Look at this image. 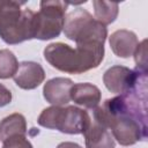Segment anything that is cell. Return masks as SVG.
Here are the masks:
<instances>
[{
	"mask_svg": "<svg viewBox=\"0 0 148 148\" xmlns=\"http://www.w3.org/2000/svg\"><path fill=\"white\" fill-rule=\"evenodd\" d=\"M44 58L61 72L81 74L98 67L104 58V44H79L73 49L64 43H52L44 49Z\"/></svg>",
	"mask_w": 148,
	"mask_h": 148,
	"instance_id": "cell-1",
	"label": "cell"
},
{
	"mask_svg": "<svg viewBox=\"0 0 148 148\" xmlns=\"http://www.w3.org/2000/svg\"><path fill=\"white\" fill-rule=\"evenodd\" d=\"M94 110V120L103 127L110 128L113 138L121 146H131L147 138L146 124L114 109L108 101Z\"/></svg>",
	"mask_w": 148,
	"mask_h": 148,
	"instance_id": "cell-2",
	"label": "cell"
},
{
	"mask_svg": "<svg viewBox=\"0 0 148 148\" xmlns=\"http://www.w3.org/2000/svg\"><path fill=\"white\" fill-rule=\"evenodd\" d=\"M25 2L6 1L0 13V37L7 44H18L35 38L36 13L21 7Z\"/></svg>",
	"mask_w": 148,
	"mask_h": 148,
	"instance_id": "cell-3",
	"label": "cell"
},
{
	"mask_svg": "<svg viewBox=\"0 0 148 148\" xmlns=\"http://www.w3.org/2000/svg\"><path fill=\"white\" fill-rule=\"evenodd\" d=\"M37 123L46 128L58 130L66 134H83L89 127L91 119L87 111L68 105V106H50L42 111Z\"/></svg>",
	"mask_w": 148,
	"mask_h": 148,
	"instance_id": "cell-4",
	"label": "cell"
},
{
	"mask_svg": "<svg viewBox=\"0 0 148 148\" xmlns=\"http://www.w3.org/2000/svg\"><path fill=\"white\" fill-rule=\"evenodd\" d=\"M65 36L79 44H104L108 30L92 15L82 8H76L67 14L64 24Z\"/></svg>",
	"mask_w": 148,
	"mask_h": 148,
	"instance_id": "cell-5",
	"label": "cell"
},
{
	"mask_svg": "<svg viewBox=\"0 0 148 148\" xmlns=\"http://www.w3.org/2000/svg\"><path fill=\"white\" fill-rule=\"evenodd\" d=\"M68 5L65 1H40V9L35 15V38L47 40L58 37L64 29Z\"/></svg>",
	"mask_w": 148,
	"mask_h": 148,
	"instance_id": "cell-6",
	"label": "cell"
},
{
	"mask_svg": "<svg viewBox=\"0 0 148 148\" xmlns=\"http://www.w3.org/2000/svg\"><path fill=\"white\" fill-rule=\"evenodd\" d=\"M142 73L139 69H130L124 66H112L103 75V82L108 90L114 94H124L128 91L138 81Z\"/></svg>",
	"mask_w": 148,
	"mask_h": 148,
	"instance_id": "cell-7",
	"label": "cell"
},
{
	"mask_svg": "<svg viewBox=\"0 0 148 148\" xmlns=\"http://www.w3.org/2000/svg\"><path fill=\"white\" fill-rule=\"evenodd\" d=\"M16 86L24 90L37 88L45 79V72L38 62L23 61L18 64L17 72L13 76Z\"/></svg>",
	"mask_w": 148,
	"mask_h": 148,
	"instance_id": "cell-8",
	"label": "cell"
},
{
	"mask_svg": "<svg viewBox=\"0 0 148 148\" xmlns=\"http://www.w3.org/2000/svg\"><path fill=\"white\" fill-rule=\"evenodd\" d=\"M74 86L71 79L54 77L49 80L43 88V95L46 102L61 106L71 101V89Z\"/></svg>",
	"mask_w": 148,
	"mask_h": 148,
	"instance_id": "cell-9",
	"label": "cell"
},
{
	"mask_svg": "<svg viewBox=\"0 0 148 148\" xmlns=\"http://www.w3.org/2000/svg\"><path fill=\"white\" fill-rule=\"evenodd\" d=\"M109 43H110V46H111L113 53L120 58L131 57L134 53V51L139 44L136 35L134 32H132L130 30H125V29L114 31L110 36Z\"/></svg>",
	"mask_w": 148,
	"mask_h": 148,
	"instance_id": "cell-10",
	"label": "cell"
},
{
	"mask_svg": "<svg viewBox=\"0 0 148 148\" xmlns=\"http://www.w3.org/2000/svg\"><path fill=\"white\" fill-rule=\"evenodd\" d=\"M71 99L86 109H96L101 102V90L89 83H75L71 89Z\"/></svg>",
	"mask_w": 148,
	"mask_h": 148,
	"instance_id": "cell-11",
	"label": "cell"
},
{
	"mask_svg": "<svg viewBox=\"0 0 148 148\" xmlns=\"http://www.w3.org/2000/svg\"><path fill=\"white\" fill-rule=\"evenodd\" d=\"M83 135L87 148H114V141L109 130L95 120H91Z\"/></svg>",
	"mask_w": 148,
	"mask_h": 148,
	"instance_id": "cell-12",
	"label": "cell"
},
{
	"mask_svg": "<svg viewBox=\"0 0 148 148\" xmlns=\"http://www.w3.org/2000/svg\"><path fill=\"white\" fill-rule=\"evenodd\" d=\"M27 121L21 113H13L0 123V140L3 142L13 135H25Z\"/></svg>",
	"mask_w": 148,
	"mask_h": 148,
	"instance_id": "cell-13",
	"label": "cell"
},
{
	"mask_svg": "<svg viewBox=\"0 0 148 148\" xmlns=\"http://www.w3.org/2000/svg\"><path fill=\"white\" fill-rule=\"evenodd\" d=\"M95 9V20L103 25L112 23L118 16V3L109 1H92Z\"/></svg>",
	"mask_w": 148,
	"mask_h": 148,
	"instance_id": "cell-14",
	"label": "cell"
},
{
	"mask_svg": "<svg viewBox=\"0 0 148 148\" xmlns=\"http://www.w3.org/2000/svg\"><path fill=\"white\" fill-rule=\"evenodd\" d=\"M18 61L14 53L7 49L0 50V79H9L15 75Z\"/></svg>",
	"mask_w": 148,
	"mask_h": 148,
	"instance_id": "cell-15",
	"label": "cell"
},
{
	"mask_svg": "<svg viewBox=\"0 0 148 148\" xmlns=\"http://www.w3.org/2000/svg\"><path fill=\"white\" fill-rule=\"evenodd\" d=\"M133 54L136 64V69L147 72V39H143L138 44Z\"/></svg>",
	"mask_w": 148,
	"mask_h": 148,
	"instance_id": "cell-16",
	"label": "cell"
},
{
	"mask_svg": "<svg viewBox=\"0 0 148 148\" xmlns=\"http://www.w3.org/2000/svg\"><path fill=\"white\" fill-rule=\"evenodd\" d=\"M2 148H32L25 135H13L3 141Z\"/></svg>",
	"mask_w": 148,
	"mask_h": 148,
	"instance_id": "cell-17",
	"label": "cell"
},
{
	"mask_svg": "<svg viewBox=\"0 0 148 148\" xmlns=\"http://www.w3.org/2000/svg\"><path fill=\"white\" fill-rule=\"evenodd\" d=\"M12 102V92L3 84H0V108L6 106Z\"/></svg>",
	"mask_w": 148,
	"mask_h": 148,
	"instance_id": "cell-18",
	"label": "cell"
},
{
	"mask_svg": "<svg viewBox=\"0 0 148 148\" xmlns=\"http://www.w3.org/2000/svg\"><path fill=\"white\" fill-rule=\"evenodd\" d=\"M57 148H82V147L75 142H61Z\"/></svg>",
	"mask_w": 148,
	"mask_h": 148,
	"instance_id": "cell-19",
	"label": "cell"
},
{
	"mask_svg": "<svg viewBox=\"0 0 148 148\" xmlns=\"http://www.w3.org/2000/svg\"><path fill=\"white\" fill-rule=\"evenodd\" d=\"M5 0H0V13H1V10H2V8H3V6H5Z\"/></svg>",
	"mask_w": 148,
	"mask_h": 148,
	"instance_id": "cell-20",
	"label": "cell"
}]
</instances>
